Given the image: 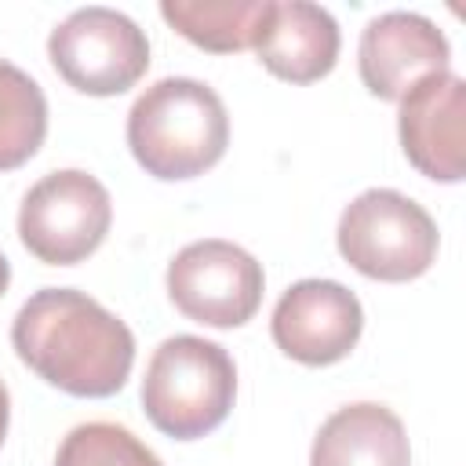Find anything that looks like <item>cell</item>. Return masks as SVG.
Listing matches in <instances>:
<instances>
[{"label": "cell", "instance_id": "1", "mask_svg": "<svg viewBox=\"0 0 466 466\" xmlns=\"http://www.w3.org/2000/svg\"><path fill=\"white\" fill-rule=\"evenodd\" d=\"M18 360L69 397H113L135 364L131 328L76 288L33 291L11 324Z\"/></svg>", "mask_w": 466, "mask_h": 466}, {"label": "cell", "instance_id": "2", "mask_svg": "<svg viewBox=\"0 0 466 466\" xmlns=\"http://www.w3.org/2000/svg\"><path fill=\"white\" fill-rule=\"evenodd\" d=\"M127 146L146 175L160 182L197 178L229 146V116L215 87L189 76H164L127 113Z\"/></svg>", "mask_w": 466, "mask_h": 466}, {"label": "cell", "instance_id": "3", "mask_svg": "<svg viewBox=\"0 0 466 466\" xmlns=\"http://www.w3.org/2000/svg\"><path fill=\"white\" fill-rule=\"evenodd\" d=\"M237 397L233 357L200 335L164 339L142 379L146 419L175 441H197L218 430Z\"/></svg>", "mask_w": 466, "mask_h": 466}, {"label": "cell", "instance_id": "4", "mask_svg": "<svg viewBox=\"0 0 466 466\" xmlns=\"http://www.w3.org/2000/svg\"><path fill=\"white\" fill-rule=\"evenodd\" d=\"M335 240L339 255L357 273L386 284L415 280L437 258V222L397 189H364L353 197L339 218Z\"/></svg>", "mask_w": 466, "mask_h": 466}, {"label": "cell", "instance_id": "5", "mask_svg": "<svg viewBox=\"0 0 466 466\" xmlns=\"http://www.w3.org/2000/svg\"><path fill=\"white\" fill-rule=\"evenodd\" d=\"M113 222L106 186L76 167L44 175L18 208L25 251L47 266H76L98 251Z\"/></svg>", "mask_w": 466, "mask_h": 466}, {"label": "cell", "instance_id": "6", "mask_svg": "<svg viewBox=\"0 0 466 466\" xmlns=\"http://www.w3.org/2000/svg\"><path fill=\"white\" fill-rule=\"evenodd\" d=\"M47 58L80 95L109 98L142 80L149 69V40L113 7H80L51 29Z\"/></svg>", "mask_w": 466, "mask_h": 466}, {"label": "cell", "instance_id": "7", "mask_svg": "<svg viewBox=\"0 0 466 466\" xmlns=\"http://www.w3.org/2000/svg\"><path fill=\"white\" fill-rule=\"evenodd\" d=\"M262 266L233 240H193L167 266L175 309L208 328H240L258 313Z\"/></svg>", "mask_w": 466, "mask_h": 466}, {"label": "cell", "instance_id": "8", "mask_svg": "<svg viewBox=\"0 0 466 466\" xmlns=\"http://www.w3.org/2000/svg\"><path fill=\"white\" fill-rule=\"evenodd\" d=\"M269 331L280 353L299 364L324 368L350 357L364 331V309L346 284L309 277L277 299Z\"/></svg>", "mask_w": 466, "mask_h": 466}, {"label": "cell", "instance_id": "9", "mask_svg": "<svg viewBox=\"0 0 466 466\" xmlns=\"http://www.w3.org/2000/svg\"><path fill=\"white\" fill-rule=\"evenodd\" d=\"M397 135L408 164L433 182L466 175V84L455 73L419 80L397 113Z\"/></svg>", "mask_w": 466, "mask_h": 466}, {"label": "cell", "instance_id": "10", "mask_svg": "<svg viewBox=\"0 0 466 466\" xmlns=\"http://www.w3.org/2000/svg\"><path fill=\"white\" fill-rule=\"evenodd\" d=\"M451 47L444 33L415 11H386L360 33L357 69L364 87L382 102H400L419 80L448 73Z\"/></svg>", "mask_w": 466, "mask_h": 466}, {"label": "cell", "instance_id": "11", "mask_svg": "<svg viewBox=\"0 0 466 466\" xmlns=\"http://www.w3.org/2000/svg\"><path fill=\"white\" fill-rule=\"evenodd\" d=\"M339 22L306 0L273 4L255 36L258 62L288 84H313L335 69L339 58Z\"/></svg>", "mask_w": 466, "mask_h": 466}, {"label": "cell", "instance_id": "12", "mask_svg": "<svg viewBox=\"0 0 466 466\" xmlns=\"http://www.w3.org/2000/svg\"><path fill=\"white\" fill-rule=\"evenodd\" d=\"M309 466H411V444L386 404L360 400L320 422Z\"/></svg>", "mask_w": 466, "mask_h": 466}, {"label": "cell", "instance_id": "13", "mask_svg": "<svg viewBox=\"0 0 466 466\" xmlns=\"http://www.w3.org/2000/svg\"><path fill=\"white\" fill-rule=\"evenodd\" d=\"M266 11H269V0H164L160 4V15L175 33H182L189 44L215 55L255 47Z\"/></svg>", "mask_w": 466, "mask_h": 466}, {"label": "cell", "instance_id": "14", "mask_svg": "<svg viewBox=\"0 0 466 466\" xmlns=\"http://www.w3.org/2000/svg\"><path fill=\"white\" fill-rule=\"evenodd\" d=\"M47 135V98L40 84L0 58V171L22 167Z\"/></svg>", "mask_w": 466, "mask_h": 466}, {"label": "cell", "instance_id": "15", "mask_svg": "<svg viewBox=\"0 0 466 466\" xmlns=\"http://www.w3.org/2000/svg\"><path fill=\"white\" fill-rule=\"evenodd\" d=\"M55 466H164V462L127 426L84 422L66 433Z\"/></svg>", "mask_w": 466, "mask_h": 466}, {"label": "cell", "instance_id": "16", "mask_svg": "<svg viewBox=\"0 0 466 466\" xmlns=\"http://www.w3.org/2000/svg\"><path fill=\"white\" fill-rule=\"evenodd\" d=\"M7 422H11V397H7V386L0 382V444L7 437Z\"/></svg>", "mask_w": 466, "mask_h": 466}, {"label": "cell", "instance_id": "17", "mask_svg": "<svg viewBox=\"0 0 466 466\" xmlns=\"http://www.w3.org/2000/svg\"><path fill=\"white\" fill-rule=\"evenodd\" d=\"M7 284H11V266H7V258L0 255V295L7 291Z\"/></svg>", "mask_w": 466, "mask_h": 466}]
</instances>
